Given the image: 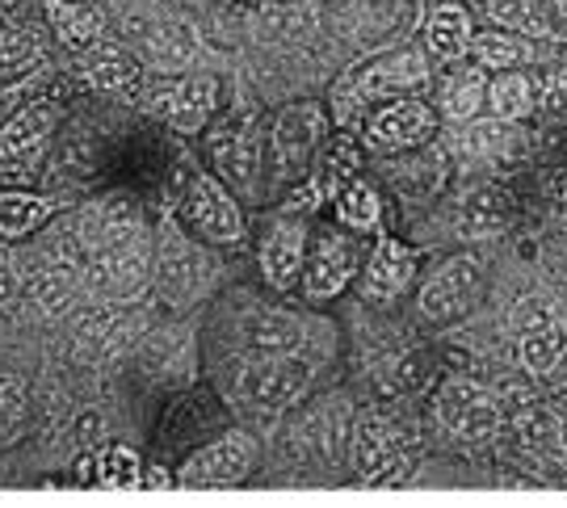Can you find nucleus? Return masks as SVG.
Returning a JSON list of instances; mask_svg holds the SVG:
<instances>
[{
  "label": "nucleus",
  "instance_id": "23",
  "mask_svg": "<svg viewBox=\"0 0 567 508\" xmlns=\"http://www.w3.org/2000/svg\"><path fill=\"white\" fill-rule=\"evenodd\" d=\"M332 206H337V224H341L344 231H374V227H379V219H383L379 189H374V185H365V182H358V177L337 189Z\"/></svg>",
  "mask_w": 567,
  "mask_h": 508
},
{
  "label": "nucleus",
  "instance_id": "14",
  "mask_svg": "<svg viewBox=\"0 0 567 508\" xmlns=\"http://www.w3.org/2000/svg\"><path fill=\"white\" fill-rule=\"evenodd\" d=\"M307 257V219L282 210L274 224L265 227L261 240V273L274 290H290L303 273Z\"/></svg>",
  "mask_w": 567,
  "mask_h": 508
},
{
  "label": "nucleus",
  "instance_id": "25",
  "mask_svg": "<svg viewBox=\"0 0 567 508\" xmlns=\"http://www.w3.org/2000/svg\"><path fill=\"white\" fill-rule=\"evenodd\" d=\"M84 76L97 84V89H126L140 76V63L131 60L122 46H105V42H93L84 51Z\"/></svg>",
  "mask_w": 567,
  "mask_h": 508
},
{
  "label": "nucleus",
  "instance_id": "24",
  "mask_svg": "<svg viewBox=\"0 0 567 508\" xmlns=\"http://www.w3.org/2000/svg\"><path fill=\"white\" fill-rule=\"evenodd\" d=\"M487 97L484 68H458L442 89V114L450 123H471Z\"/></svg>",
  "mask_w": 567,
  "mask_h": 508
},
{
  "label": "nucleus",
  "instance_id": "19",
  "mask_svg": "<svg viewBox=\"0 0 567 508\" xmlns=\"http://www.w3.org/2000/svg\"><path fill=\"white\" fill-rule=\"evenodd\" d=\"M358 168H362V147H358V139L353 135H332V139L324 143V152L316 156V173H311V189L320 194V203H328V198H337V189L341 185H349L353 177H358Z\"/></svg>",
  "mask_w": 567,
  "mask_h": 508
},
{
  "label": "nucleus",
  "instance_id": "18",
  "mask_svg": "<svg viewBox=\"0 0 567 508\" xmlns=\"http://www.w3.org/2000/svg\"><path fill=\"white\" fill-rule=\"evenodd\" d=\"M60 198H47V194H25V189H9L0 194V245H13L25 240L30 231L47 227L60 215Z\"/></svg>",
  "mask_w": 567,
  "mask_h": 508
},
{
  "label": "nucleus",
  "instance_id": "11",
  "mask_svg": "<svg viewBox=\"0 0 567 508\" xmlns=\"http://www.w3.org/2000/svg\"><path fill=\"white\" fill-rule=\"evenodd\" d=\"M480 286H484V269H480L475 257H450L421 290V315L433 320V324H446V320L463 315L466 307L475 303Z\"/></svg>",
  "mask_w": 567,
  "mask_h": 508
},
{
  "label": "nucleus",
  "instance_id": "6",
  "mask_svg": "<svg viewBox=\"0 0 567 508\" xmlns=\"http://www.w3.org/2000/svg\"><path fill=\"white\" fill-rule=\"evenodd\" d=\"M437 421L463 442H487L501 428V400L471 379H450L437 395Z\"/></svg>",
  "mask_w": 567,
  "mask_h": 508
},
{
  "label": "nucleus",
  "instance_id": "13",
  "mask_svg": "<svg viewBox=\"0 0 567 508\" xmlns=\"http://www.w3.org/2000/svg\"><path fill=\"white\" fill-rule=\"evenodd\" d=\"M353 463L362 470L365 484H395L408 475V446L404 433L386 425L379 416H365L353 433Z\"/></svg>",
  "mask_w": 567,
  "mask_h": 508
},
{
  "label": "nucleus",
  "instance_id": "26",
  "mask_svg": "<svg viewBox=\"0 0 567 508\" xmlns=\"http://www.w3.org/2000/svg\"><path fill=\"white\" fill-rule=\"evenodd\" d=\"M484 13L496 25L526 39H550V18L538 0H484Z\"/></svg>",
  "mask_w": 567,
  "mask_h": 508
},
{
  "label": "nucleus",
  "instance_id": "10",
  "mask_svg": "<svg viewBox=\"0 0 567 508\" xmlns=\"http://www.w3.org/2000/svg\"><path fill=\"white\" fill-rule=\"evenodd\" d=\"M564 345H567V328L547 299H526V303L517 307V353H522V366L529 374H543L547 379L550 366L559 362Z\"/></svg>",
  "mask_w": 567,
  "mask_h": 508
},
{
  "label": "nucleus",
  "instance_id": "33",
  "mask_svg": "<svg viewBox=\"0 0 567 508\" xmlns=\"http://www.w3.org/2000/svg\"><path fill=\"white\" fill-rule=\"evenodd\" d=\"M550 386H555V391H559V395H567V345H564V353H559V362H555V366H550Z\"/></svg>",
  "mask_w": 567,
  "mask_h": 508
},
{
  "label": "nucleus",
  "instance_id": "32",
  "mask_svg": "<svg viewBox=\"0 0 567 508\" xmlns=\"http://www.w3.org/2000/svg\"><path fill=\"white\" fill-rule=\"evenodd\" d=\"M547 105H555V110H567V68L550 81L547 89Z\"/></svg>",
  "mask_w": 567,
  "mask_h": 508
},
{
  "label": "nucleus",
  "instance_id": "22",
  "mask_svg": "<svg viewBox=\"0 0 567 508\" xmlns=\"http://www.w3.org/2000/svg\"><path fill=\"white\" fill-rule=\"evenodd\" d=\"M425 42L437 60H458V55H466V46H471V13H466L463 4L442 0V4L429 13Z\"/></svg>",
  "mask_w": 567,
  "mask_h": 508
},
{
  "label": "nucleus",
  "instance_id": "20",
  "mask_svg": "<svg viewBox=\"0 0 567 508\" xmlns=\"http://www.w3.org/2000/svg\"><path fill=\"white\" fill-rule=\"evenodd\" d=\"M47 21L55 30V39L72 51H89L93 42H102V13L84 0H47Z\"/></svg>",
  "mask_w": 567,
  "mask_h": 508
},
{
  "label": "nucleus",
  "instance_id": "1",
  "mask_svg": "<svg viewBox=\"0 0 567 508\" xmlns=\"http://www.w3.org/2000/svg\"><path fill=\"white\" fill-rule=\"evenodd\" d=\"M429 81V63L421 51H386L379 60L353 68L341 84H337V110L344 118L353 110H362L370 102H383V97H404L412 89H421Z\"/></svg>",
  "mask_w": 567,
  "mask_h": 508
},
{
  "label": "nucleus",
  "instance_id": "29",
  "mask_svg": "<svg viewBox=\"0 0 567 508\" xmlns=\"http://www.w3.org/2000/svg\"><path fill=\"white\" fill-rule=\"evenodd\" d=\"M471 60L484 72H508L522 60H529V46L517 34H505V30H487V34H471Z\"/></svg>",
  "mask_w": 567,
  "mask_h": 508
},
{
  "label": "nucleus",
  "instance_id": "30",
  "mask_svg": "<svg viewBox=\"0 0 567 508\" xmlns=\"http://www.w3.org/2000/svg\"><path fill=\"white\" fill-rule=\"evenodd\" d=\"M39 63H42V46L30 30H21V25L0 30V84H13L21 76H30Z\"/></svg>",
  "mask_w": 567,
  "mask_h": 508
},
{
  "label": "nucleus",
  "instance_id": "21",
  "mask_svg": "<svg viewBox=\"0 0 567 508\" xmlns=\"http://www.w3.org/2000/svg\"><path fill=\"white\" fill-rule=\"evenodd\" d=\"M81 484H97V488H135L143 484V463L135 449L105 446L89 454L81 463Z\"/></svg>",
  "mask_w": 567,
  "mask_h": 508
},
{
  "label": "nucleus",
  "instance_id": "28",
  "mask_svg": "<svg viewBox=\"0 0 567 508\" xmlns=\"http://www.w3.org/2000/svg\"><path fill=\"white\" fill-rule=\"evenodd\" d=\"M508 210H513V198H508L505 189H480L463 206L458 231L463 236H492V231H501L508 224Z\"/></svg>",
  "mask_w": 567,
  "mask_h": 508
},
{
  "label": "nucleus",
  "instance_id": "12",
  "mask_svg": "<svg viewBox=\"0 0 567 508\" xmlns=\"http://www.w3.org/2000/svg\"><path fill=\"white\" fill-rule=\"evenodd\" d=\"M508 421L517 428V437H522V446L534 454V458H543V463H564L567 458V421L547 404V400H538V395H522V391H513L508 395Z\"/></svg>",
  "mask_w": 567,
  "mask_h": 508
},
{
  "label": "nucleus",
  "instance_id": "31",
  "mask_svg": "<svg viewBox=\"0 0 567 508\" xmlns=\"http://www.w3.org/2000/svg\"><path fill=\"white\" fill-rule=\"evenodd\" d=\"M25 97H30V81L4 84V89H0V123H4V118H9V114H13V110L25 102Z\"/></svg>",
  "mask_w": 567,
  "mask_h": 508
},
{
  "label": "nucleus",
  "instance_id": "9",
  "mask_svg": "<svg viewBox=\"0 0 567 508\" xmlns=\"http://www.w3.org/2000/svg\"><path fill=\"white\" fill-rule=\"evenodd\" d=\"M210 160L215 168L224 173L231 185H240V189H252L257 185V173H261V139H257V126L248 114H231L224 123L210 131Z\"/></svg>",
  "mask_w": 567,
  "mask_h": 508
},
{
  "label": "nucleus",
  "instance_id": "3",
  "mask_svg": "<svg viewBox=\"0 0 567 508\" xmlns=\"http://www.w3.org/2000/svg\"><path fill=\"white\" fill-rule=\"evenodd\" d=\"M182 219L185 227L206 240V245H240L244 240V215L231 189H227L219 177H194V185L185 189V203H182Z\"/></svg>",
  "mask_w": 567,
  "mask_h": 508
},
{
  "label": "nucleus",
  "instance_id": "8",
  "mask_svg": "<svg viewBox=\"0 0 567 508\" xmlns=\"http://www.w3.org/2000/svg\"><path fill=\"white\" fill-rule=\"evenodd\" d=\"M433 131H437V114L416 97H400V102L370 114L365 143L379 152H412V147H425L433 139Z\"/></svg>",
  "mask_w": 567,
  "mask_h": 508
},
{
  "label": "nucleus",
  "instance_id": "7",
  "mask_svg": "<svg viewBox=\"0 0 567 508\" xmlns=\"http://www.w3.org/2000/svg\"><path fill=\"white\" fill-rule=\"evenodd\" d=\"M328 131L324 110L316 102H295L286 105L274 123V160H278V173L282 177H299L311 156L320 152V139Z\"/></svg>",
  "mask_w": 567,
  "mask_h": 508
},
{
  "label": "nucleus",
  "instance_id": "34",
  "mask_svg": "<svg viewBox=\"0 0 567 508\" xmlns=\"http://www.w3.org/2000/svg\"><path fill=\"white\" fill-rule=\"evenodd\" d=\"M13 303V269H9V261H0V307Z\"/></svg>",
  "mask_w": 567,
  "mask_h": 508
},
{
  "label": "nucleus",
  "instance_id": "17",
  "mask_svg": "<svg viewBox=\"0 0 567 508\" xmlns=\"http://www.w3.org/2000/svg\"><path fill=\"white\" fill-rule=\"evenodd\" d=\"M307 386V366L290 357H261L244 370V395L257 404H290Z\"/></svg>",
  "mask_w": 567,
  "mask_h": 508
},
{
  "label": "nucleus",
  "instance_id": "35",
  "mask_svg": "<svg viewBox=\"0 0 567 508\" xmlns=\"http://www.w3.org/2000/svg\"><path fill=\"white\" fill-rule=\"evenodd\" d=\"M547 4L555 9V18H559V21L567 25V0H547Z\"/></svg>",
  "mask_w": 567,
  "mask_h": 508
},
{
  "label": "nucleus",
  "instance_id": "15",
  "mask_svg": "<svg viewBox=\"0 0 567 508\" xmlns=\"http://www.w3.org/2000/svg\"><path fill=\"white\" fill-rule=\"evenodd\" d=\"M219 102V84L215 76H185V81L168 84L161 93H152V114H161L164 123H173L177 131L194 135L210 123Z\"/></svg>",
  "mask_w": 567,
  "mask_h": 508
},
{
  "label": "nucleus",
  "instance_id": "5",
  "mask_svg": "<svg viewBox=\"0 0 567 508\" xmlns=\"http://www.w3.org/2000/svg\"><path fill=\"white\" fill-rule=\"evenodd\" d=\"M353 273H358V245L344 231H337V227H324L303 257V273H299L303 278V294L316 299V303L337 299L344 286L353 282Z\"/></svg>",
  "mask_w": 567,
  "mask_h": 508
},
{
  "label": "nucleus",
  "instance_id": "16",
  "mask_svg": "<svg viewBox=\"0 0 567 508\" xmlns=\"http://www.w3.org/2000/svg\"><path fill=\"white\" fill-rule=\"evenodd\" d=\"M416 248H408L404 240H379L374 252H370V261H365V273H362V294L370 303H386V299H395V294H404V286L412 282V273H416Z\"/></svg>",
  "mask_w": 567,
  "mask_h": 508
},
{
  "label": "nucleus",
  "instance_id": "2",
  "mask_svg": "<svg viewBox=\"0 0 567 508\" xmlns=\"http://www.w3.org/2000/svg\"><path fill=\"white\" fill-rule=\"evenodd\" d=\"M63 118V105L55 97H34L21 102L4 123H0V168L4 173H21L47 152V143L55 139Z\"/></svg>",
  "mask_w": 567,
  "mask_h": 508
},
{
  "label": "nucleus",
  "instance_id": "27",
  "mask_svg": "<svg viewBox=\"0 0 567 508\" xmlns=\"http://www.w3.org/2000/svg\"><path fill=\"white\" fill-rule=\"evenodd\" d=\"M534 81L522 76V72H501L496 81L487 84V97L484 102L492 105V114L501 118V123H517V118H526L529 110H534Z\"/></svg>",
  "mask_w": 567,
  "mask_h": 508
},
{
  "label": "nucleus",
  "instance_id": "4",
  "mask_svg": "<svg viewBox=\"0 0 567 508\" xmlns=\"http://www.w3.org/2000/svg\"><path fill=\"white\" fill-rule=\"evenodd\" d=\"M252 463H257V442L248 433H224L219 442H210L185 463L177 484L182 488H236L248 479Z\"/></svg>",
  "mask_w": 567,
  "mask_h": 508
}]
</instances>
